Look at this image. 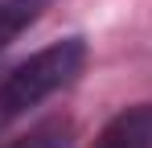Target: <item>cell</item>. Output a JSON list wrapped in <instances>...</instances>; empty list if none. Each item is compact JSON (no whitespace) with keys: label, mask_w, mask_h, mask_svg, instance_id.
I'll return each instance as SVG.
<instances>
[{"label":"cell","mask_w":152,"mask_h":148,"mask_svg":"<svg viewBox=\"0 0 152 148\" xmlns=\"http://www.w3.org/2000/svg\"><path fill=\"white\" fill-rule=\"evenodd\" d=\"M86 66V41L82 37H62L50 41L37 53H29L25 62H17L12 70L0 78V123L21 119L25 111H33L37 103H45L50 95L66 91Z\"/></svg>","instance_id":"obj_1"},{"label":"cell","mask_w":152,"mask_h":148,"mask_svg":"<svg viewBox=\"0 0 152 148\" xmlns=\"http://www.w3.org/2000/svg\"><path fill=\"white\" fill-rule=\"evenodd\" d=\"M91 148H152V103H136L111 115Z\"/></svg>","instance_id":"obj_2"},{"label":"cell","mask_w":152,"mask_h":148,"mask_svg":"<svg viewBox=\"0 0 152 148\" xmlns=\"http://www.w3.org/2000/svg\"><path fill=\"white\" fill-rule=\"evenodd\" d=\"M45 8H50V0H0V49L12 37H21Z\"/></svg>","instance_id":"obj_3"},{"label":"cell","mask_w":152,"mask_h":148,"mask_svg":"<svg viewBox=\"0 0 152 148\" xmlns=\"http://www.w3.org/2000/svg\"><path fill=\"white\" fill-rule=\"evenodd\" d=\"M70 136H74V123L66 115H50V119L33 123L25 136H17L8 148H70Z\"/></svg>","instance_id":"obj_4"}]
</instances>
